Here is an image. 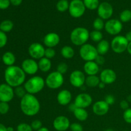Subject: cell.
I'll use <instances>...</instances> for the list:
<instances>
[{
	"label": "cell",
	"instance_id": "1",
	"mask_svg": "<svg viewBox=\"0 0 131 131\" xmlns=\"http://www.w3.org/2000/svg\"><path fill=\"white\" fill-rule=\"evenodd\" d=\"M6 84L13 88L21 86L25 83L26 74L21 67L15 65L7 67L4 73Z\"/></svg>",
	"mask_w": 131,
	"mask_h": 131
},
{
	"label": "cell",
	"instance_id": "2",
	"mask_svg": "<svg viewBox=\"0 0 131 131\" xmlns=\"http://www.w3.org/2000/svg\"><path fill=\"white\" fill-rule=\"evenodd\" d=\"M20 107L24 115L28 116H33L39 113L40 104L34 95L26 93L20 99Z\"/></svg>",
	"mask_w": 131,
	"mask_h": 131
},
{
	"label": "cell",
	"instance_id": "3",
	"mask_svg": "<svg viewBox=\"0 0 131 131\" xmlns=\"http://www.w3.org/2000/svg\"><path fill=\"white\" fill-rule=\"evenodd\" d=\"M46 85V81L42 77L35 75L24 83V87L27 93L35 95L40 92Z\"/></svg>",
	"mask_w": 131,
	"mask_h": 131
},
{
	"label": "cell",
	"instance_id": "4",
	"mask_svg": "<svg viewBox=\"0 0 131 131\" xmlns=\"http://www.w3.org/2000/svg\"><path fill=\"white\" fill-rule=\"evenodd\" d=\"M90 38V32L83 27H77L72 31L70 39L72 43L77 46H82L86 43Z\"/></svg>",
	"mask_w": 131,
	"mask_h": 131
},
{
	"label": "cell",
	"instance_id": "5",
	"mask_svg": "<svg viewBox=\"0 0 131 131\" xmlns=\"http://www.w3.org/2000/svg\"><path fill=\"white\" fill-rule=\"evenodd\" d=\"M45 81L47 88L52 90L58 89L64 83L63 75L57 71H53L49 74Z\"/></svg>",
	"mask_w": 131,
	"mask_h": 131
},
{
	"label": "cell",
	"instance_id": "6",
	"mask_svg": "<svg viewBox=\"0 0 131 131\" xmlns=\"http://www.w3.org/2000/svg\"><path fill=\"white\" fill-rule=\"evenodd\" d=\"M98 55L97 48L90 43H85L79 49V56L85 61H95Z\"/></svg>",
	"mask_w": 131,
	"mask_h": 131
},
{
	"label": "cell",
	"instance_id": "7",
	"mask_svg": "<svg viewBox=\"0 0 131 131\" xmlns=\"http://www.w3.org/2000/svg\"><path fill=\"white\" fill-rule=\"evenodd\" d=\"M129 42L125 36L116 35L113 38L111 42V47L115 53L121 54L127 51Z\"/></svg>",
	"mask_w": 131,
	"mask_h": 131
},
{
	"label": "cell",
	"instance_id": "8",
	"mask_svg": "<svg viewBox=\"0 0 131 131\" xmlns=\"http://www.w3.org/2000/svg\"><path fill=\"white\" fill-rule=\"evenodd\" d=\"M86 7L81 0H72L69 5V14L72 17L79 18L83 16Z\"/></svg>",
	"mask_w": 131,
	"mask_h": 131
},
{
	"label": "cell",
	"instance_id": "9",
	"mask_svg": "<svg viewBox=\"0 0 131 131\" xmlns=\"http://www.w3.org/2000/svg\"><path fill=\"white\" fill-rule=\"evenodd\" d=\"M122 29V23L118 19H110L105 23V31L111 35H118Z\"/></svg>",
	"mask_w": 131,
	"mask_h": 131
},
{
	"label": "cell",
	"instance_id": "10",
	"mask_svg": "<svg viewBox=\"0 0 131 131\" xmlns=\"http://www.w3.org/2000/svg\"><path fill=\"white\" fill-rule=\"evenodd\" d=\"M28 54L34 60H40L44 57L45 49L44 46L38 42L31 43L28 47Z\"/></svg>",
	"mask_w": 131,
	"mask_h": 131
},
{
	"label": "cell",
	"instance_id": "11",
	"mask_svg": "<svg viewBox=\"0 0 131 131\" xmlns=\"http://www.w3.org/2000/svg\"><path fill=\"white\" fill-rule=\"evenodd\" d=\"M85 81L86 76L84 72L79 70H74L69 77L70 83L75 88H81L85 84Z\"/></svg>",
	"mask_w": 131,
	"mask_h": 131
},
{
	"label": "cell",
	"instance_id": "12",
	"mask_svg": "<svg viewBox=\"0 0 131 131\" xmlns=\"http://www.w3.org/2000/svg\"><path fill=\"white\" fill-rule=\"evenodd\" d=\"M15 93L13 87L6 83L0 84V102H8L14 99Z\"/></svg>",
	"mask_w": 131,
	"mask_h": 131
},
{
	"label": "cell",
	"instance_id": "13",
	"mask_svg": "<svg viewBox=\"0 0 131 131\" xmlns=\"http://www.w3.org/2000/svg\"><path fill=\"white\" fill-rule=\"evenodd\" d=\"M21 68L25 74L28 75H35L39 70L38 63L33 58H27L23 60Z\"/></svg>",
	"mask_w": 131,
	"mask_h": 131
},
{
	"label": "cell",
	"instance_id": "14",
	"mask_svg": "<svg viewBox=\"0 0 131 131\" xmlns=\"http://www.w3.org/2000/svg\"><path fill=\"white\" fill-rule=\"evenodd\" d=\"M93 99L92 96L86 93H81L77 95L74 100V102L77 107L86 109L91 106Z\"/></svg>",
	"mask_w": 131,
	"mask_h": 131
},
{
	"label": "cell",
	"instance_id": "15",
	"mask_svg": "<svg viewBox=\"0 0 131 131\" xmlns=\"http://www.w3.org/2000/svg\"><path fill=\"white\" fill-rule=\"evenodd\" d=\"M54 129L57 131H66L70 129V122L67 116L61 115L58 116L54 120L52 123Z\"/></svg>",
	"mask_w": 131,
	"mask_h": 131
},
{
	"label": "cell",
	"instance_id": "16",
	"mask_svg": "<svg viewBox=\"0 0 131 131\" xmlns=\"http://www.w3.org/2000/svg\"><path fill=\"white\" fill-rule=\"evenodd\" d=\"M97 12L100 18L103 20H107L112 16L113 14V8L110 3L103 2L99 6Z\"/></svg>",
	"mask_w": 131,
	"mask_h": 131
},
{
	"label": "cell",
	"instance_id": "17",
	"mask_svg": "<svg viewBox=\"0 0 131 131\" xmlns=\"http://www.w3.org/2000/svg\"><path fill=\"white\" fill-rule=\"evenodd\" d=\"M100 79L106 84H111L115 83L117 78L116 72L111 69H104L100 74Z\"/></svg>",
	"mask_w": 131,
	"mask_h": 131
},
{
	"label": "cell",
	"instance_id": "18",
	"mask_svg": "<svg viewBox=\"0 0 131 131\" xmlns=\"http://www.w3.org/2000/svg\"><path fill=\"white\" fill-rule=\"evenodd\" d=\"M43 42L44 46H46L47 47L54 48L60 43V37L58 33L51 32L45 35Z\"/></svg>",
	"mask_w": 131,
	"mask_h": 131
},
{
	"label": "cell",
	"instance_id": "19",
	"mask_svg": "<svg viewBox=\"0 0 131 131\" xmlns=\"http://www.w3.org/2000/svg\"><path fill=\"white\" fill-rule=\"evenodd\" d=\"M110 106L104 101H99L93 104L92 111L97 116H104L108 113Z\"/></svg>",
	"mask_w": 131,
	"mask_h": 131
},
{
	"label": "cell",
	"instance_id": "20",
	"mask_svg": "<svg viewBox=\"0 0 131 131\" xmlns=\"http://www.w3.org/2000/svg\"><path fill=\"white\" fill-rule=\"evenodd\" d=\"M57 101L61 106H67L70 104L72 100V93L68 90H62L57 95Z\"/></svg>",
	"mask_w": 131,
	"mask_h": 131
},
{
	"label": "cell",
	"instance_id": "21",
	"mask_svg": "<svg viewBox=\"0 0 131 131\" xmlns=\"http://www.w3.org/2000/svg\"><path fill=\"white\" fill-rule=\"evenodd\" d=\"M83 70L88 75H97L99 72V65L95 61H86L83 66Z\"/></svg>",
	"mask_w": 131,
	"mask_h": 131
},
{
	"label": "cell",
	"instance_id": "22",
	"mask_svg": "<svg viewBox=\"0 0 131 131\" xmlns=\"http://www.w3.org/2000/svg\"><path fill=\"white\" fill-rule=\"evenodd\" d=\"M38 69L42 72H47L49 71L52 67V63L51 60L43 57L39 60L38 62Z\"/></svg>",
	"mask_w": 131,
	"mask_h": 131
},
{
	"label": "cell",
	"instance_id": "23",
	"mask_svg": "<svg viewBox=\"0 0 131 131\" xmlns=\"http://www.w3.org/2000/svg\"><path fill=\"white\" fill-rule=\"evenodd\" d=\"M110 46H111V45L110 44L108 41L106 40L103 39L100 41L97 44V47H96L99 54L102 55V56L106 54L110 50Z\"/></svg>",
	"mask_w": 131,
	"mask_h": 131
},
{
	"label": "cell",
	"instance_id": "24",
	"mask_svg": "<svg viewBox=\"0 0 131 131\" xmlns=\"http://www.w3.org/2000/svg\"><path fill=\"white\" fill-rule=\"evenodd\" d=\"M15 56L12 52L8 51L5 52L2 56V61L5 65L8 67L12 66L15 62Z\"/></svg>",
	"mask_w": 131,
	"mask_h": 131
},
{
	"label": "cell",
	"instance_id": "25",
	"mask_svg": "<svg viewBox=\"0 0 131 131\" xmlns=\"http://www.w3.org/2000/svg\"><path fill=\"white\" fill-rule=\"evenodd\" d=\"M74 116L78 120L81 122H84L87 120L88 117V113L85 109L77 107L75 111L73 112Z\"/></svg>",
	"mask_w": 131,
	"mask_h": 131
},
{
	"label": "cell",
	"instance_id": "26",
	"mask_svg": "<svg viewBox=\"0 0 131 131\" xmlns=\"http://www.w3.org/2000/svg\"><path fill=\"white\" fill-rule=\"evenodd\" d=\"M100 82H101L100 78L97 76V75H88L86 78L85 84L89 88H95L98 86Z\"/></svg>",
	"mask_w": 131,
	"mask_h": 131
},
{
	"label": "cell",
	"instance_id": "27",
	"mask_svg": "<svg viewBox=\"0 0 131 131\" xmlns=\"http://www.w3.org/2000/svg\"><path fill=\"white\" fill-rule=\"evenodd\" d=\"M61 54L64 58L71 59L74 56L75 51L71 46H65L61 48Z\"/></svg>",
	"mask_w": 131,
	"mask_h": 131
},
{
	"label": "cell",
	"instance_id": "28",
	"mask_svg": "<svg viewBox=\"0 0 131 131\" xmlns=\"http://www.w3.org/2000/svg\"><path fill=\"white\" fill-rule=\"evenodd\" d=\"M14 28V23L10 20H5L0 24V30L4 33L11 31Z\"/></svg>",
	"mask_w": 131,
	"mask_h": 131
},
{
	"label": "cell",
	"instance_id": "29",
	"mask_svg": "<svg viewBox=\"0 0 131 131\" xmlns=\"http://www.w3.org/2000/svg\"><path fill=\"white\" fill-rule=\"evenodd\" d=\"M90 38L95 42H99L103 40V34L101 31L93 30L90 33Z\"/></svg>",
	"mask_w": 131,
	"mask_h": 131
},
{
	"label": "cell",
	"instance_id": "30",
	"mask_svg": "<svg viewBox=\"0 0 131 131\" xmlns=\"http://www.w3.org/2000/svg\"><path fill=\"white\" fill-rule=\"evenodd\" d=\"M83 3L85 7L89 10H95L99 6V0H84Z\"/></svg>",
	"mask_w": 131,
	"mask_h": 131
},
{
	"label": "cell",
	"instance_id": "31",
	"mask_svg": "<svg viewBox=\"0 0 131 131\" xmlns=\"http://www.w3.org/2000/svg\"><path fill=\"white\" fill-rule=\"evenodd\" d=\"M69 8V4L67 0H60L56 4V8L60 12H64Z\"/></svg>",
	"mask_w": 131,
	"mask_h": 131
},
{
	"label": "cell",
	"instance_id": "32",
	"mask_svg": "<svg viewBox=\"0 0 131 131\" xmlns=\"http://www.w3.org/2000/svg\"><path fill=\"white\" fill-rule=\"evenodd\" d=\"M120 20L122 23H128L131 20V10H125L120 15Z\"/></svg>",
	"mask_w": 131,
	"mask_h": 131
},
{
	"label": "cell",
	"instance_id": "33",
	"mask_svg": "<svg viewBox=\"0 0 131 131\" xmlns=\"http://www.w3.org/2000/svg\"><path fill=\"white\" fill-rule=\"evenodd\" d=\"M104 26L105 23H104L103 19H102L100 17L96 18L94 20V21H93V27L95 30L101 31V30L104 28Z\"/></svg>",
	"mask_w": 131,
	"mask_h": 131
},
{
	"label": "cell",
	"instance_id": "34",
	"mask_svg": "<svg viewBox=\"0 0 131 131\" xmlns=\"http://www.w3.org/2000/svg\"><path fill=\"white\" fill-rule=\"evenodd\" d=\"M14 93H15V95L19 98H20L21 99L24 95L27 93L26 91L25 88H24V86H19L16 87L15 88V90H14Z\"/></svg>",
	"mask_w": 131,
	"mask_h": 131
},
{
	"label": "cell",
	"instance_id": "35",
	"mask_svg": "<svg viewBox=\"0 0 131 131\" xmlns=\"http://www.w3.org/2000/svg\"><path fill=\"white\" fill-rule=\"evenodd\" d=\"M31 126L26 123L19 124L17 127V131H33Z\"/></svg>",
	"mask_w": 131,
	"mask_h": 131
},
{
	"label": "cell",
	"instance_id": "36",
	"mask_svg": "<svg viewBox=\"0 0 131 131\" xmlns=\"http://www.w3.org/2000/svg\"><path fill=\"white\" fill-rule=\"evenodd\" d=\"M10 110V106L8 102H0V114L6 115Z\"/></svg>",
	"mask_w": 131,
	"mask_h": 131
},
{
	"label": "cell",
	"instance_id": "37",
	"mask_svg": "<svg viewBox=\"0 0 131 131\" xmlns=\"http://www.w3.org/2000/svg\"><path fill=\"white\" fill-rule=\"evenodd\" d=\"M56 55V51L54 49V48H50V47H47L45 51V54L44 57L47 58L51 59L53 58Z\"/></svg>",
	"mask_w": 131,
	"mask_h": 131
},
{
	"label": "cell",
	"instance_id": "38",
	"mask_svg": "<svg viewBox=\"0 0 131 131\" xmlns=\"http://www.w3.org/2000/svg\"><path fill=\"white\" fill-rule=\"evenodd\" d=\"M68 70V65L67 64L65 63H60L58 65L57 69H56V71L60 72V74H63V75L64 74L67 72Z\"/></svg>",
	"mask_w": 131,
	"mask_h": 131
},
{
	"label": "cell",
	"instance_id": "39",
	"mask_svg": "<svg viewBox=\"0 0 131 131\" xmlns=\"http://www.w3.org/2000/svg\"><path fill=\"white\" fill-rule=\"evenodd\" d=\"M8 37L6 33L0 30V48L5 47L7 43Z\"/></svg>",
	"mask_w": 131,
	"mask_h": 131
},
{
	"label": "cell",
	"instance_id": "40",
	"mask_svg": "<svg viewBox=\"0 0 131 131\" xmlns=\"http://www.w3.org/2000/svg\"><path fill=\"white\" fill-rule=\"evenodd\" d=\"M123 118L125 122L131 124V108H129L124 111Z\"/></svg>",
	"mask_w": 131,
	"mask_h": 131
},
{
	"label": "cell",
	"instance_id": "41",
	"mask_svg": "<svg viewBox=\"0 0 131 131\" xmlns=\"http://www.w3.org/2000/svg\"><path fill=\"white\" fill-rule=\"evenodd\" d=\"M31 126L33 130L37 131L38 129H40L41 127H42V123L40 120H35L31 122Z\"/></svg>",
	"mask_w": 131,
	"mask_h": 131
},
{
	"label": "cell",
	"instance_id": "42",
	"mask_svg": "<svg viewBox=\"0 0 131 131\" xmlns=\"http://www.w3.org/2000/svg\"><path fill=\"white\" fill-rule=\"evenodd\" d=\"M70 129L71 131H83V127L79 123H72L70 124Z\"/></svg>",
	"mask_w": 131,
	"mask_h": 131
},
{
	"label": "cell",
	"instance_id": "43",
	"mask_svg": "<svg viewBox=\"0 0 131 131\" xmlns=\"http://www.w3.org/2000/svg\"><path fill=\"white\" fill-rule=\"evenodd\" d=\"M104 101L105 102H106V103L109 105V106H110V105H112V104H115V97L113 95L110 94V95H107L106 96V97H105V99Z\"/></svg>",
	"mask_w": 131,
	"mask_h": 131
},
{
	"label": "cell",
	"instance_id": "44",
	"mask_svg": "<svg viewBox=\"0 0 131 131\" xmlns=\"http://www.w3.org/2000/svg\"><path fill=\"white\" fill-rule=\"evenodd\" d=\"M10 0H0V9L5 10V9L8 8L10 6Z\"/></svg>",
	"mask_w": 131,
	"mask_h": 131
},
{
	"label": "cell",
	"instance_id": "45",
	"mask_svg": "<svg viewBox=\"0 0 131 131\" xmlns=\"http://www.w3.org/2000/svg\"><path fill=\"white\" fill-rule=\"evenodd\" d=\"M120 106L124 111L129 108V102L127 100H122L120 102Z\"/></svg>",
	"mask_w": 131,
	"mask_h": 131
},
{
	"label": "cell",
	"instance_id": "46",
	"mask_svg": "<svg viewBox=\"0 0 131 131\" xmlns=\"http://www.w3.org/2000/svg\"><path fill=\"white\" fill-rule=\"evenodd\" d=\"M95 61L99 65H102L105 63V58L103 56L99 54L98 56H97V57L96 58L95 60Z\"/></svg>",
	"mask_w": 131,
	"mask_h": 131
},
{
	"label": "cell",
	"instance_id": "47",
	"mask_svg": "<svg viewBox=\"0 0 131 131\" xmlns=\"http://www.w3.org/2000/svg\"><path fill=\"white\" fill-rule=\"evenodd\" d=\"M10 3L14 6H19L21 4L23 0H10Z\"/></svg>",
	"mask_w": 131,
	"mask_h": 131
},
{
	"label": "cell",
	"instance_id": "48",
	"mask_svg": "<svg viewBox=\"0 0 131 131\" xmlns=\"http://www.w3.org/2000/svg\"><path fill=\"white\" fill-rule=\"evenodd\" d=\"M76 108H77V106H75V104L74 103L70 104V105H69V110H70V111H72V112H74Z\"/></svg>",
	"mask_w": 131,
	"mask_h": 131
},
{
	"label": "cell",
	"instance_id": "49",
	"mask_svg": "<svg viewBox=\"0 0 131 131\" xmlns=\"http://www.w3.org/2000/svg\"><path fill=\"white\" fill-rule=\"evenodd\" d=\"M125 37L126 38V39L127 40V41L129 42H129H131V31L127 32V33L125 34Z\"/></svg>",
	"mask_w": 131,
	"mask_h": 131
},
{
	"label": "cell",
	"instance_id": "50",
	"mask_svg": "<svg viewBox=\"0 0 131 131\" xmlns=\"http://www.w3.org/2000/svg\"><path fill=\"white\" fill-rule=\"evenodd\" d=\"M106 84H105V83H104L103 82H100V83L98 85V87L100 88V89H104V88H105V86H106Z\"/></svg>",
	"mask_w": 131,
	"mask_h": 131
},
{
	"label": "cell",
	"instance_id": "51",
	"mask_svg": "<svg viewBox=\"0 0 131 131\" xmlns=\"http://www.w3.org/2000/svg\"><path fill=\"white\" fill-rule=\"evenodd\" d=\"M0 131H7V127H5L3 124H0Z\"/></svg>",
	"mask_w": 131,
	"mask_h": 131
},
{
	"label": "cell",
	"instance_id": "52",
	"mask_svg": "<svg viewBox=\"0 0 131 131\" xmlns=\"http://www.w3.org/2000/svg\"><path fill=\"white\" fill-rule=\"evenodd\" d=\"M127 51L128 53H129V54L131 55V42H129V44H128Z\"/></svg>",
	"mask_w": 131,
	"mask_h": 131
},
{
	"label": "cell",
	"instance_id": "53",
	"mask_svg": "<svg viewBox=\"0 0 131 131\" xmlns=\"http://www.w3.org/2000/svg\"><path fill=\"white\" fill-rule=\"evenodd\" d=\"M37 131H49V130L48 129V128L46 127H42Z\"/></svg>",
	"mask_w": 131,
	"mask_h": 131
},
{
	"label": "cell",
	"instance_id": "54",
	"mask_svg": "<svg viewBox=\"0 0 131 131\" xmlns=\"http://www.w3.org/2000/svg\"><path fill=\"white\" fill-rule=\"evenodd\" d=\"M7 131H14V129L12 127H8Z\"/></svg>",
	"mask_w": 131,
	"mask_h": 131
},
{
	"label": "cell",
	"instance_id": "55",
	"mask_svg": "<svg viewBox=\"0 0 131 131\" xmlns=\"http://www.w3.org/2000/svg\"><path fill=\"white\" fill-rule=\"evenodd\" d=\"M127 101L129 102H131V95H129L128 96L127 98Z\"/></svg>",
	"mask_w": 131,
	"mask_h": 131
},
{
	"label": "cell",
	"instance_id": "56",
	"mask_svg": "<svg viewBox=\"0 0 131 131\" xmlns=\"http://www.w3.org/2000/svg\"><path fill=\"white\" fill-rule=\"evenodd\" d=\"M104 131H115V130L112 129H106V130H105Z\"/></svg>",
	"mask_w": 131,
	"mask_h": 131
},
{
	"label": "cell",
	"instance_id": "57",
	"mask_svg": "<svg viewBox=\"0 0 131 131\" xmlns=\"http://www.w3.org/2000/svg\"><path fill=\"white\" fill-rule=\"evenodd\" d=\"M122 131H129V130H122Z\"/></svg>",
	"mask_w": 131,
	"mask_h": 131
},
{
	"label": "cell",
	"instance_id": "58",
	"mask_svg": "<svg viewBox=\"0 0 131 131\" xmlns=\"http://www.w3.org/2000/svg\"><path fill=\"white\" fill-rule=\"evenodd\" d=\"M0 61H1V57H0Z\"/></svg>",
	"mask_w": 131,
	"mask_h": 131
}]
</instances>
